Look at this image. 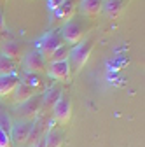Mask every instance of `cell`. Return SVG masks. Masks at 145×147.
<instances>
[{
    "mask_svg": "<svg viewBox=\"0 0 145 147\" xmlns=\"http://www.w3.org/2000/svg\"><path fill=\"white\" fill-rule=\"evenodd\" d=\"M65 40H63V37H61V32L60 30H51L47 33H44V37H40V40H39V53L44 56V60L47 61V58L51 56V54L56 51L60 46H63Z\"/></svg>",
    "mask_w": 145,
    "mask_h": 147,
    "instance_id": "1",
    "label": "cell"
},
{
    "mask_svg": "<svg viewBox=\"0 0 145 147\" xmlns=\"http://www.w3.org/2000/svg\"><path fill=\"white\" fill-rule=\"evenodd\" d=\"M40 105H42V93H35L30 100L17 105V116L23 121H33L40 116Z\"/></svg>",
    "mask_w": 145,
    "mask_h": 147,
    "instance_id": "2",
    "label": "cell"
},
{
    "mask_svg": "<svg viewBox=\"0 0 145 147\" xmlns=\"http://www.w3.org/2000/svg\"><path fill=\"white\" fill-rule=\"evenodd\" d=\"M93 46H95V40L93 39H87L84 42H79L70 53V58H72V63H74V68L75 70H81L86 61L89 60V54L93 51Z\"/></svg>",
    "mask_w": 145,
    "mask_h": 147,
    "instance_id": "3",
    "label": "cell"
},
{
    "mask_svg": "<svg viewBox=\"0 0 145 147\" xmlns=\"http://www.w3.org/2000/svg\"><path fill=\"white\" fill-rule=\"evenodd\" d=\"M21 63L25 67V72H28V74H39V76H42V74H46V68H47V61L44 60V56L39 51L25 53Z\"/></svg>",
    "mask_w": 145,
    "mask_h": 147,
    "instance_id": "4",
    "label": "cell"
},
{
    "mask_svg": "<svg viewBox=\"0 0 145 147\" xmlns=\"http://www.w3.org/2000/svg\"><path fill=\"white\" fill-rule=\"evenodd\" d=\"M32 123L33 121H23V119L12 123L11 131H9L12 145H16V147H25L26 145V140H28V135H30V130H32Z\"/></svg>",
    "mask_w": 145,
    "mask_h": 147,
    "instance_id": "5",
    "label": "cell"
},
{
    "mask_svg": "<svg viewBox=\"0 0 145 147\" xmlns=\"http://www.w3.org/2000/svg\"><path fill=\"white\" fill-rule=\"evenodd\" d=\"M60 32H61V37H63L65 44H68V46L79 44V42L84 39V28H82V25H81L77 20L66 21L65 26H63Z\"/></svg>",
    "mask_w": 145,
    "mask_h": 147,
    "instance_id": "6",
    "label": "cell"
},
{
    "mask_svg": "<svg viewBox=\"0 0 145 147\" xmlns=\"http://www.w3.org/2000/svg\"><path fill=\"white\" fill-rule=\"evenodd\" d=\"M52 117L54 121H58L61 124H66L72 117V102L68 100L66 95L61 93V96L58 98V102L52 107Z\"/></svg>",
    "mask_w": 145,
    "mask_h": 147,
    "instance_id": "7",
    "label": "cell"
},
{
    "mask_svg": "<svg viewBox=\"0 0 145 147\" xmlns=\"http://www.w3.org/2000/svg\"><path fill=\"white\" fill-rule=\"evenodd\" d=\"M0 54L14 60L16 63H19L25 56V47L19 40H14V39H9V40H4L2 46H0Z\"/></svg>",
    "mask_w": 145,
    "mask_h": 147,
    "instance_id": "8",
    "label": "cell"
},
{
    "mask_svg": "<svg viewBox=\"0 0 145 147\" xmlns=\"http://www.w3.org/2000/svg\"><path fill=\"white\" fill-rule=\"evenodd\" d=\"M46 74L56 81H68L70 77V61H56V63H47Z\"/></svg>",
    "mask_w": 145,
    "mask_h": 147,
    "instance_id": "9",
    "label": "cell"
},
{
    "mask_svg": "<svg viewBox=\"0 0 145 147\" xmlns=\"http://www.w3.org/2000/svg\"><path fill=\"white\" fill-rule=\"evenodd\" d=\"M61 96V88L60 86H51L42 93V105H40V112H47L52 110L54 103L58 102V98Z\"/></svg>",
    "mask_w": 145,
    "mask_h": 147,
    "instance_id": "10",
    "label": "cell"
},
{
    "mask_svg": "<svg viewBox=\"0 0 145 147\" xmlns=\"http://www.w3.org/2000/svg\"><path fill=\"white\" fill-rule=\"evenodd\" d=\"M75 0H65V2L58 7V9H54V20L56 21H70L72 18H74V12H75Z\"/></svg>",
    "mask_w": 145,
    "mask_h": 147,
    "instance_id": "11",
    "label": "cell"
},
{
    "mask_svg": "<svg viewBox=\"0 0 145 147\" xmlns=\"http://www.w3.org/2000/svg\"><path fill=\"white\" fill-rule=\"evenodd\" d=\"M35 93H37L35 89H32L30 86H26L25 82H21V81H19V84H17V86H16V89L11 93V95H12L11 98H12V102H14V103L19 105V103H23V102L30 100Z\"/></svg>",
    "mask_w": 145,
    "mask_h": 147,
    "instance_id": "12",
    "label": "cell"
},
{
    "mask_svg": "<svg viewBox=\"0 0 145 147\" xmlns=\"http://www.w3.org/2000/svg\"><path fill=\"white\" fill-rule=\"evenodd\" d=\"M124 7H126V0H105L101 11H105L108 18H119Z\"/></svg>",
    "mask_w": 145,
    "mask_h": 147,
    "instance_id": "13",
    "label": "cell"
},
{
    "mask_svg": "<svg viewBox=\"0 0 145 147\" xmlns=\"http://www.w3.org/2000/svg\"><path fill=\"white\" fill-rule=\"evenodd\" d=\"M17 84H19L17 74H14V76H0V96L11 95Z\"/></svg>",
    "mask_w": 145,
    "mask_h": 147,
    "instance_id": "14",
    "label": "cell"
},
{
    "mask_svg": "<svg viewBox=\"0 0 145 147\" xmlns=\"http://www.w3.org/2000/svg\"><path fill=\"white\" fill-rule=\"evenodd\" d=\"M19 81L25 82L26 86H30L32 89H35L37 93H40V91L46 88V82H44L42 76H39V74H28V72H25V76Z\"/></svg>",
    "mask_w": 145,
    "mask_h": 147,
    "instance_id": "15",
    "label": "cell"
},
{
    "mask_svg": "<svg viewBox=\"0 0 145 147\" xmlns=\"http://www.w3.org/2000/svg\"><path fill=\"white\" fill-rule=\"evenodd\" d=\"M101 7H103V0H82L81 4V9L86 16H98L101 12Z\"/></svg>",
    "mask_w": 145,
    "mask_h": 147,
    "instance_id": "16",
    "label": "cell"
},
{
    "mask_svg": "<svg viewBox=\"0 0 145 147\" xmlns=\"http://www.w3.org/2000/svg\"><path fill=\"white\" fill-rule=\"evenodd\" d=\"M70 53H72V46H68V44H63V46H60L56 51H54L51 56L47 58V61L49 63H56V61H68L70 60Z\"/></svg>",
    "mask_w": 145,
    "mask_h": 147,
    "instance_id": "17",
    "label": "cell"
},
{
    "mask_svg": "<svg viewBox=\"0 0 145 147\" xmlns=\"http://www.w3.org/2000/svg\"><path fill=\"white\" fill-rule=\"evenodd\" d=\"M14 74H17V63L0 54V76H14Z\"/></svg>",
    "mask_w": 145,
    "mask_h": 147,
    "instance_id": "18",
    "label": "cell"
},
{
    "mask_svg": "<svg viewBox=\"0 0 145 147\" xmlns=\"http://www.w3.org/2000/svg\"><path fill=\"white\" fill-rule=\"evenodd\" d=\"M44 138H46V147H61L63 145V133L58 131L56 128H51Z\"/></svg>",
    "mask_w": 145,
    "mask_h": 147,
    "instance_id": "19",
    "label": "cell"
},
{
    "mask_svg": "<svg viewBox=\"0 0 145 147\" xmlns=\"http://www.w3.org/2000/svg\"><path fill=\"white\" fill-rule=\"evenodd\" d=\"M11 126H12V119L9 117V114L5 112V110L0 109V130H4L5 133H9Z\"/></svg>",
    "mask_w": 145,
    "mask_h": 147,
    "instance_id": "20",
    "label": "cell"
},
{
    "mask_svg": "<svg viewBox=\"0 0 145 147\" xmlns=\"http://www.w3.org/2000/svg\"><path fill=\"white\" fill-rule=\"evenodd\" d=\"M0 147H12L11 137H9V133H5L4 130H0Z\"/></svg>",
    "mask_w": 145,
    "mask_h": 147,
    "instance_id": "21",
    "label": "cell"
},
{
    "mask_svg": "<svg viewBox=\"0 0 145 147\" xmlns=\"http://www.w3.org/2000/svg\"><path fill=\"white\" fill-rule=\"evenodd\" d=\"M63 2H65V0H49V7L54 11V9H58V7H60Z\"/></svg>",
    "mask_w": 145,
    "mask_h": 147,
    "instance_id": "22",
    "label": "cell"
},
{
    "mask_svg": "<svg viewBox=\"0 0 145 147\" xmlns=\"http://www.w3.org/2000/svg\"><path fill=\"white\" fill-rule=\"evenodd\" d=\"M5 30V18L2 14V11H0V32H4Z\"/></svg>",
    "mask_w": 145,
    "mask_h": 147,
    "instance_id": "23",
    "label": "cell"
}]
</instances>
